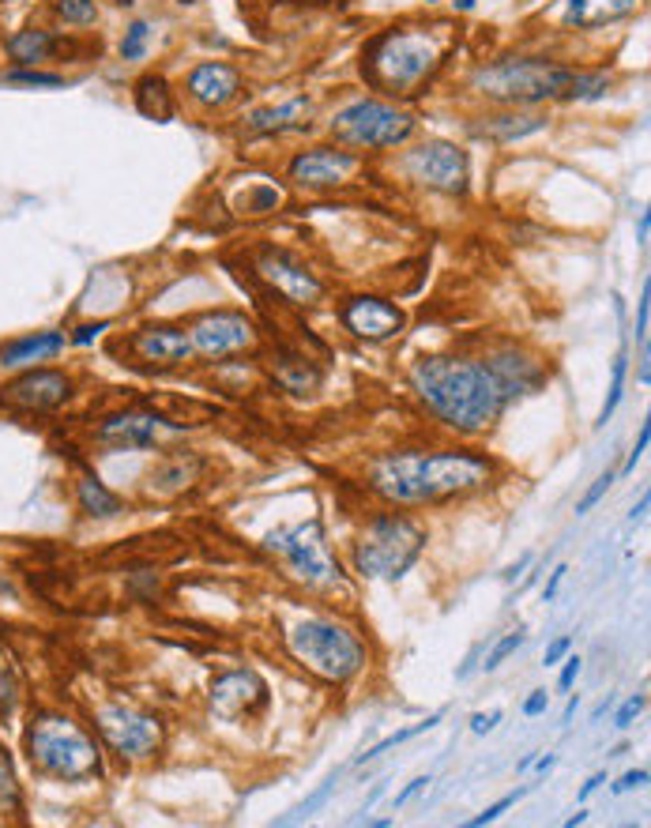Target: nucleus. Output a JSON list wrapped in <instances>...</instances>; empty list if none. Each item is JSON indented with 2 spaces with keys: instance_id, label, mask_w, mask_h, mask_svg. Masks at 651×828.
Listing matches in <instances>:
<instances>
[{
  "instance_id": "nucleus-1",
  "label": "nucleus",
  "mask_w": 651,
  "mask_h": 828,
  "mask_svg": "<svg viewBox=\"0 0 651 828\" xmlns=\"http://www.w3.org/2000/svg\"><path fill=\"white\" fill-rule=\"evenodd\" d=\"M546 384V362L516 339L482 351L422 354L407 369V388L437 426L460 437L490 433L509 407Z\"/></svg>"
},
{
  "instance_id": "nucleus-2",
  "label": "nucleus",
  "mask_w": 651,
  "mask_h": 828,
  "mask_svg": "<svg viewBox=\"0 0 651 828\" xmlns=\"http://www.w3.org/2000/svg\"><path fill=\"white\" fill-rule=\"evenodd\" d=\"M497 463L479 448H396L369 463L366 490L392 509L448 505L493 486Z\"/></svg>"
},
{
  "instance_id": "nucleus-3",
  "label": "nucleus",
  "mask_w": 651,
  "mask_h": 828,
  "mask_svg": "<svg viewBox=\"0 0 651 828\" xmlns=\"http://www.w3.org/2000/svg\"><path fill=\"white\" fill-rule=\"evenodd\" d=\"M456 34L445 23H396L384 27L362 46V80L373 95L411 102L426 95L445 72Z\"/></svg>"
},
{
  "instance_id": "nucleus-4",
  "label": "nucleus",
  "mask_w": 651,
  "mask_h": 828,
  "mask_svg": "<svg viewBox=\"0 0 651 828\" xmlns=\"http://www.w3.org/2000/svg\"><path fill=\"white\" fill-rule=\"evenodd\" d=\"M576 65L558 61L546 53H505L482 61L467 72V91L486 106H546L561 102V91L569 87Z\"/></svg>"
},
{
  "instance_id": "nucleus-5",
  "label": "nucleus",
  "mask_w": 651,
  "mask_h": 828,
  "mask_svg": "<svg viewBox=\"0 0 651 828\" xmlns=\"http://www.w3.org/2000/svg\"><path fill=\"white\" fill-rule=\"evenodd\" d=\"M430 531L411 512H396L388 505L358 528L351 542V569L354 576L373 580V584H400L422 561Z\"/></svg>"
},
{
  "instance_id": "nucleus-6",
  "label": "nucleus",
  "mask_w": 651,
  "mask_h": 828,
  "mask_svg": "<svg viewBox=\"0 0 651 828\" xmlns=\"http://www.w3.org/2000/svg\"><path fill=\"white\" fill-rule=\"evenodd\" d=\"M328 140L358 155H392L418 136V114L407 102H392L381 95L347 98L328 114Z\"/></svg>"
},
{
  "instance_id": "nucleus-7",
  "label": "nucleus",
  "mask_w": 651,
  "mask_h": 828,
  "mask_svg": "<svg viewBox=\"0 0 651 828\" xmlns=\"http://www.w3.org/2000/svg\"><path fill=\"white\" fill-rule=\"evenodd\" d=\"M23 746L38 772L61 783H87L102 776V746L65 712H38L27 727Z\"/></svg>"
},
{
  "instance_id": "nucleus-8",
  "label": "nucleus",
  "mask_w": 651,
  "mask_h": 828,
  "mask_svg": "<svg viewBox=\"0 0 651 828\" xmlns=\"http://www.w3.org/2000/svg\"><path fill=\"white\" fill-rule=\"evenodd\" d=\"M286 652L320 682L347 686L369 663L366 640L335 618H302L286 629Z\"/></svg>"
},
{
  "instance_id": "nucleus-9",
  "label": "nucleus",
  "mask_w": 651,
  "mask_h": 828,
  "mask_svg": "<svg viewBox=\"0 0 651 828\" xmlns=\"http://www.w3.org/2000/svg\"><path fill=\"white\" fill-rule=\"evenodd\" d=\"M264 550L275 554L290 569V576L298 584L313 588V591H343L347 588V573H343L339 558L332 554L328 531L317 516L302 520V524L290 528H275L264 535Z\"/></svg>"
},
{
  "instance_id": "nucleus-10",
  "label": "nucleus",
  "mask_w": 651,
  "mask_h": 828,
  "mask_svg": "<svg viewBox=\"0 0 651 828\" xmlns=\"http://www.w3.org/2000/svg\"><path fill=\"white\" fill-rule=\"evenodd\" d=\"M396 170L407 185L430 196H448L463 200L471 193V155L467 147L445 136H430V140L400 147Z\"/></svg>"
},
{
  "instance_id": "nucleus-11",
  "label": "nucleus",
  "mask_w": 651,
  "mask_h": 828,
  "mask_svg": "<svg viewBox=\"0 0 651 828\" xmlns=\"http://www.w3.org/2000/svg\"><path fill=\"white\" fill-rule=\"evenodd\" d=\"M366 174V155L339 144H309L286 159V181L305 196H332L351 189Z\"/></svg>"
},
{
  "instance_id": "nucleus-12",
  "label": "nucleus",
  "mask_w": 651,
  "mask_h": 828,
  "mask_svg": "<svg viewBox=\"0 0 651 828\" xmlns=\"http://www.w3.org/2000/svg\"><path fill=\"white\" fill-rule=\"evenodd\" d=\"M185 332L193 339V354L200 362H230L241 354H253L260 343V328L245 309L234 305H215V309L193 313L185 321Z\"/></svg>"
},
{
  "instance_id": "nucleus-13",
  "label": "nucleus",
  "mask_w": 651,
  "mask_h": 828,
  "mask_svg": "<svg viewBox=\"0 0 651 828\" xmlns=\"http://www.w3.org/2000/svg\"><path fill=\"white\" fill-rule=\"evenodd\" d=\"M253 275L290 309H317L328 298V283L305 264V256L283 245H260L253 256Z\"/></svg>"
},
{
  "instance_id": "nucleus-14",
  "label": "nucleus",
  "mask_w": 651,
  "mask_h": 828,
  "mask_svg": "<svg viewBox=\"0 0 651 828\" xmlns=\"http://www.w3.org/2000/svg\"><path fill=\"white\" fill-rule=\"evenodd\" d=\"M95 731L121 761H151L166 746V723L155 712L114 701L95 712Z\"/></svg>"
},
{
  "instance_id": "nucleus-15",
  "label": "nucleus",
  "mask_w": 651,
  "mask_h": 828,
  "mask_svg": "<svg viewBox=\"0 0 651 828\" xmlns=\"http://www.w3.org/2000/svg\"><path fill=\"white\" fill-rule=\"evenodd\" d=\"M121 354L132 362L136 369H147V373H174V369H185L189 362H196L189 332H185V324H177V321L140 324L136 332L125 335Z\"/></svg>"
},
{
  "instance_id": "nucleus-16",
  "label": "nucleus",
  "mask_w": 651,
  "mask_h": 828,
  "mask_svg": "<svg viewBox=\"0 0 651 828\" xmlns=\"http://www.w3.org/2000/svg\"><path fill=\"white\" fill-rule=\"evenodd\" d=\"M241 95H245V76L230 61H200L177 83V98L200 117L226 114Z\"/></svg>"
},
{
  "instance_id": "nucleus-17",
  "label": "nucleus",
  "mask_w": 651,
  "mask_h": 828,
  "mask_svg": "<svg viewBox=\"0 0 651 828\" xmlns=\"http://www.w3.org/2000/svg\"><path fill=\"white\" fill-rule=\"evenodd\" d=\"M335 321H339V328L351 339L366 343V347L392 343L407 328V313L392 298H381V294H347V298L335 305Z\"/></svg>"
},
{
  "instance_id": "nucleus-18",
  "label": "nucleus",
  "mask_w": 651,
  "mask_h": 828,
  "mask_svg": "<svg viewBox=\"0 0 651 828\" xmlns=\"http://www.w3.org/2000/svg\"><path fill=\"white\" fill-rule=\"evenodd\" d=\"M170 433H181V426L170 418H162L159 411H147V407H125L106 414L102 422L95 426V441L114 452H147V448H159Z\"/></svg>"
},
{
  "instance_id": "nucleus-19",
  "label": "nucleus",
  "mask_w": 651,
  "mask_h": 828,
  "mask_svg": "<svg viewBox=\"0 0 651 828\" xmlns=\"http://www.w3.org/2000/svg\"><path fill=\"white\" fill-rule=\"evenodd\" d=\"M313 117H317V98L313 95H290L283 102H268L256 106L241 117L238 132L245 140H283V136L294 132H309Z\"/></svg>"
},
{
  "instance_id": "nucleus-20",
  "label": "nucleus",
  "mask_w": 651,
  "mask_h": 828,
  "mask_svg": "<svg viewBox=\"0 0 651 828\" xmlns=\"http://www.w3.org/2000/svg\"><path fill=\"white\" fill-rule=\"evenodd\" d=\"M68 400H72V377L61 369H42V366L19 373L12 384L0 388V403L23 414L57 411V407H65Z\"/></svg>"
},
{
  "instance_id": "nucleus-21",
  "label": "nucleus",
  "mask_w": 651,
  "mask_h": 828,
  "mask_svg": "<svg viewBox=\"0 0 651 828\" xmlns=\"http://www.w3.org/2000/svg\"><path fill=\"white\" fill-rule=\"evenodd\" d=\"M207 708L226 723H241L253 712L268 708V682L256 670H226L207 686Z\"/></svg>"
},
{
  "instance_id": "nucleus-22",
  "label": "nucleus",
  "mask_w": 651,
  "mask_h": 828,
  "mask_svg": "<svg viewBox=\"0 0 651 828\" xmlns=\"http://www.w3.org/2000/svg\"><path fill=\"white\" fill-rule=\"evenodd\" d=\"M467 128L475 140H486V144H520V140H527V136L546 132L550 114H546V106H531V110H520V106H493L490 114H479Z\"/></svg>"
},
{
  "instance_id": "nucleus-23",
  "label": "nucleus",
  "mask_w": 651,
  "mask_h": 828,
  "mask_svg": "<svg viewBox=\"0 0 651 828\" xmlns=\"http://www.w3.org/2000/svg\"><path fill=\"white\" fill-rule=\"evenodd\" d=\"M68 347V335L65 332H27L19 335V339H8L4 347H0V366L4 369H34L42 366V362L57 358Z\"/></svg>"
},
{
  "instance_id": "nucleus-24",
  "label": "nucleus",
  "mask_w": 651,
  "mask_h": 828,
  "mask_svg": "<svg viewBox=\"0 0 651 828\" xmlns=\"http://www.w3.org/2000/svg\"><path fill=\"white\" fill-rule=\"evenodd\" d=\"M637 12L640 0H565L561 23L569 31H603V27H614Z\"/></svg>"
},
{
  "instance_id": "nucleus-25",
  "label": "nucleus",
  "mask_w": 651,
  "mask_h": 828,
  "mask_svg": "<svg viewBox=\"0 0 651 828\" xmlns=\"http://www.w3.org/2000/svg\"><path fill=\"white\" fill-rule=\"evenodd\" d=\"M132 102H136V110L147 117V121L166 125V121H174V117H177V102H181V98H177V87L166 80L162 72H147L132 87Z\"/></svg>"
},
{
  "instance_id": "nucleus-26",
  "label": "nucleus",
  "mask_w": 651,
  "mask_h": 828,
  "mask_svg": "<svg viewBox=\"0 0 651 828\" xmlns=\"http://www.w3.org/2000/svg\"><path fill=\"white\" fill-rule=\"evenodd\" d=\"M272 377L279 388L294 392V396H305V392H317L324 373L309 354L302 351H279V358L272 362Z\"/></svg>"
},
{
  "instance_id": "nucleus-27",
  "label": "nucleus",
  "mask_w": 651,
  "mask_h": 828,
  "mask_svg": "<svg viewBox=\"0 0 651 828\" xmlns=\"http://www.w3.org/2000/svg\"><path fill=\"white\" fill-rule=\"evenodd\" d=\"M76 505H80V512L87 520H117V516H125V501L117 497L102 479L91 475V471L76 479Z\"/></svg>"
},
{
  "instance_id": "nucleus-28",
  "label": "nucleus",
  "mask_w": 651,
  "mask_h": 828,
  "mask_svg": "<svg viewBox=\"0 0 651 828\" xmlns=\"http://www.w3.org/2000/svg\"><path fill=\"white\" fill-rule=\"evenodd\" d=\"M283 204H286V189L279 181H272V177H260V181L245 185V189L234 196V211H238L241 219H268Z\"/></svg>"
},
{
  "instance_id": "nucleus-29",
  "label": "nucleus",
  "mask_w": 651,
  "mask_h": 828,
  "mask_svg": "<svg viewBox=\"0 0 651 828\" xmlns=\"http://www.w3.org/2000/svg\"><path fill=\"white\" fill-rule=\"evenodd\" d=\"M61 49V38L53 31H42V27H27V31H16L8 38V57L19 65V68H34L49 61V57Z\"/></svg>"
},
{
  "instance_id": "nucleus-30",
  "label": "nucleus",
  "mask_w": 651,
  "mask_h": 828,
  "mask_svg": "<svg viewBox=\"0 0 651 828\" xmlns=\"http://www.w3.org/2000/svg\"><path fill=\"white\" fill-rule=\"evenodd\" d=\"M610 91H614V76H610L606 68H576L569 87L561 91V102L565 106L603 102Z\"/></svg>"
},
{
  "instance_id": "nucleus-31",
  "label": "nucleus",
  "mask_w": 651,
  "mask_h": 828,
  "mask_svg": "<svg viewBox=\"0 0 651 828\" xmlns=\"http://www.w3.org/2000/svg\"><path fill=\"white\" fill-rule=\"evenodd\" d=\"M151 42H155V23H151V19H132V23L121 31L117 53H121V61L136 65V61H144V57L151 53Z\"/></svg>"
},
{
  "instance_id": "nucleus-32",
  "label": "nucleus",
  "mask_w": 651,
  "mask_h": 828,
  "mask_svg": "<svg viewBox=\"0 0 651 828\" xmlns=\"http://www.w3.org/2000/svg\"><path fill=\"white\" fill-rule=\"evenodd\" d=\"M625 381H629V343H621V351H618V358H614V369H610L606 403H603V411H599L595 430H603L606 422L614 418V411L621 407V396H625Z\"/></svg>"
},
{
  "instance_id": "nucleus-33",
  "label": "nucleus",
  "mask_w": 651,
  "mask_h": 828,
  "mask_svg": "<svg viewBox=\"0 0 651 828\" xmlns=\"http://www.w3.org/2000/svg\"><path fill=\"white\" fill-rule=\"evenodd\" d=\"M335 787H339V772H335V776H328V780H324V783L317 787V791L309 795V798H302V802L294 806L290 814L275 817V828H286V825H302V821H309L313 814H317V810H324V806H328V798L335 795Z\"/></svg>"
},
{
  "instance_id": "nucleus-34",
  "label": "nucleus",
  "mask_w": 651,
  "mask_h": 828,
  "mask_svg": "<svg viewBox=\"0 0 651 828\" xmlns=\"http://www.w3.org/2000/svg\"><path fill=\"white\" fill-rule=\"evenodd\" d=\"M445 719V708H437L433 716H426L422 723H414V727H403V731H396V735H388V738H381L377 746H369L366 753L358 757V765H366V761H377V757H384L388 749H396V746H403V742H411V738H418V735H426V731H433V727Z\"/></svg>"
},
{
  "instance_id": "nucleus-35",
  "label": "nucleus",
  "mask_w": 651,
  "mask_h": 828,
  "mask_svg": "<svg viewBox=\"0 0 651 828\" xmlns=\"http://www.w3.org/2000/svg\"><path fill=\"white\" fill-rule=\"evenodd\" d=\"M23 701V678L12 655H0V719H12Z\"/></svg>"
},
{
  "instance_id": "nucleus-36",
  "label": "nucleus",
  "mask_w": 651,
  "mask_h": 828,
  "mask_svg": "<svg viewBox=\"0 0 651 828\" xmlns=\"http://www.w3.org/2000/svg\"><path fill=\"white\" fill-rule=\"evenodd\" d=\"M23 810V791H19L16 765L8 757V749L0 746V814H19Z\"/></svg>"
},
{
  "instance_id": "nucleus-37",
  "label": "nucleus",
  "mask_w": 651,
  "mask_h": 828,
  "mask_svg": "<svg viewBox=\"0 0 651 828\" xmlns=\"http://www.w3.org/2000/svg\"><path fill=\"white\" fill-rule=\"evenodd\" d=\"M53 16L68 27H95L98 0H53Z\"/></svg>"
},
{
  "instance_id": "nucleus-38",
  "label": "nucleus",
  "mask_w": 651,
  "mask_h": 828,
  "mask_svg": "<svg viewBox=\"0 0 651 828\" xmlns=\"http://www.w3.org/2000/svg\"><path fill=\"white\" fill-rule=\"evenodd\" d=\"M524 644H527V629H516V633H505V637H501L497 644H493L490 652H486V663H479V667L486 670V674H493V670H497L501 663H509V659L516 655Z\"/></svg>"
},
{
  "instance_id": "nucleus-39",
  "label": "nucleus",
  "mask_w": 651,
  "mask_h": 828,
  "mask_svg": "<svg viewBox=\"0 0 651 828\" xmlns=\"http://www.w3.org/2000/svg\"><path fill=\"white\" fill-rule=\"evenodd\" d=\"M4 83H12V87H65V76L38 72V68H12V72H4Z\"/></svg>"
},
{
  "instance_id": "nucleus-40",
  "label": "nucleus",
  "mask_w": 651,
  "mask_h": 828,
  "mask_svg": "<svg viewBox=\"0 0 651 828\" xmlns=\"http://www.w3.org/2000/svg\"><path fill=\"white\" fill-rule=\"evenodd\" d=\"M527 791H531V787H520V791H512V795H505V798H497V802H493V806H486V810H482V814H475V817H471V821H467V828H486V825H493V821H497L501 814H505V810H512V806H516L520 798H524Z\"/></svg>"
},
{
  "instance_id": "nucleus-41",
  "label": "nucleus",
  "mask_w": 651,
  "mask_h": 828,
  "mask_svg": "<svg viewBox=\"0 0 651 828\" xmlns=\"http://www.w3.org/2000/svg\"><path fill=\"white\" fill-rule=\"evenodd\" d=\"M614 479H618V471H603V475H599L595 482H591V490H588V494L576 501V516H588V512L595 509L599 501L606 497V490L614 486Z\"/></svg>"
},
{
  "instance_id": "nucleus-42",
  "label": "nucleus",
  "mask_w": 651,
  "mask_h": 828,
  "mask_svg": "<svg viewBox=\"0 0 651 828\" xmlns=\"http://www.w3.org/2000/svg\"><path fill=\"white\" fill-rule=\"evenodd\" d=\"M102 332H110V321H87V324H76L72 335H68V343H76V347H91L95 339H102Z\"/></svg>"
},
{
  "instance_id": "nucleus-43",
  "label": "nucleus",
  "mask_w": 651,
  "mask_h": 828,
  "mask_svg": "<svg viewBox=\"0 0 651 828\" xmlns=\"http://www.w3.org/2000/svg\"><path fill=\"white\" fill-rule=\"evenodd\" d=\"M648 321H651V287L644 283L640 302H637V343H640V351H644V354H648Z\"/></svg>"
},
{
  "instance_id": "nucleus-44",
  "label": "nucleus",
  "mask_w": 651,
  "mask_h": 828,
  "mask_svg": "<svg viewBox=\"0 0 651 828\" xmlns=\"http://www.w3.org/2000/svg\"><path fill=\"white\" fill-rule=\"evenodd\" d=\"M644 704H648V697L644 693H637V697H629L625 704L618 708V716H614V727L618 731H625V727H633V719L644 712Z\"/></svg>"
},
{
  "instance_id": "nucleus-45",
  "label": "nucleus",
  "mask_w": 651,
  "mask_h": 828,
  "mask_svg": "<svg viewBox=\"0 0 651 828\" xmlns=\"http://www.w3.org/2000/svg\"><path fill=\"white\" fill-rule=\"evenodd\" d=\"M561 663H565V667H561V674H558V689H561V693H572V686H576L580 670H584V659H580V655H565Z\"/></svg>"
},
{
  "instance_id": "nucleus-46",
  "label": "nucleus",
  "mask_w": 651,
  "mask_h": 828,
  "mask_svg": "<svg viewBox=\"0 0 651 828\" xmlns=\"http://www.w3.org/2000/svg\"><path fill=\"white\" fill-rule=\"evenodd\" d=\"M648 441H651V426H648V422H644V426H640V437H637V445H633V452H629L625 467H621L618 475H633V471H637V463L644 460V452H648Z\"/></svg>"
},
{
  "instance_id": "nucleus-47",
  "label": "nucleus",
  "mask_w": 651,
  "mask_h": 828,
  "mask_svg": "<svg viewBox=\"0 0 651 828\" xmlns=\"http://www.w3.org/2000/svg\"><path fill=\"white\" fill-rule=\"evenodd\" d=\"M430 783H433L430 776H414V780H411L407 787H403V791H400L396 798H392V810H403V806H407V802H414V798H418L422 791H426Z\"/></svg>"
},
{
  "instance_id": "nucleus-48",
  "label": "nucleus",
  "mask_w": 651,
  "mask_h": 828,
  "mask_svg": "<svg viewBox=\"0 0 651 828\" xmlns=\"http://www.w3.org/2000/svg\"><path fill=\"white\" fill-rule=\"evenodd\" d=\"M648 783V768H633V772H625L621 780L610 787L614 795H629V791H637V787H644Z\"/></svg>"
},
{
  "instance_id": "nucleus-49",
  "label": "nucleus",
  "mask_w": 651,
  "mask_h": 828,
  "mask_svg": "<svg viewBox=\"0 0 651 828\" xmlns=\"http://www.w3.org/2000/svg\"><path fill=\"white\" fill-rule=\"evenodd\" d=\"M497 723H501L497 708H493V712H475V716H471V735H490Z\"/></svg>"
},
{
  "instance_id": "nucleus-50",
  "label": "nucleus",
  "mask_w": 651,
  "mask_h": 828,
  "mask_svg": "<svg viewBox=\"0 0 651 828\" xmlns=\"http://www.w3.org/2000/svg\"><path fill=\"white\" fill-rule=\"evenodd\" d=\"M569 648H572V637H558L554 644L546 648V655H542V667H558L561 659L569 655Z\"/></svg>"
},
{
  "instance_id": "nucleus-51",
  "label": "nucleus",
  "mask_w": 651,
  "mask_h": 828,
  "mask_svg": "<svg viewBox=\"0 0 651 828\" xmlns=\"http://www.w3.org/2000/svg\"><path fill=\"white\" fill-rule=\"evenodd\" d=\"M546 708H550V693H546V689H531V697L524 701V716L535 719V716L546 712Z\"/></svg>"
},
{
  "instance_id": "nucleus-52",
  "label": "nucleus",
  "mask_w": 651,
  "mask_h": 828,
  "mask_svg": "<svg viewBox=\"0 0 651 828\" xmlns=\"http://www.w3.org/2000/svg\"><path fill=\"white\" fill-rule=\"evenodd\" d=\"M482 652H486V644H475V648H471V652H467V659H463V663L456 667V682H467V678L475 674V667H479Z\"/></svg>"
},
{
  "instance_id": "nucleus-53",
  "label": "nucleus",
  "mask_w": 651,
  "mask_h": 828,
  "mask_svg": "<svg viewBox=\"0 0 651 828\" xmlns=\"http://www.w3.org/2000/svg\"><path fill=\"white\" fill-rule=\"evenodd\" d=\"M565 573H569V565H558L554 573H550V584H546V591H542V603H554L561 584H565Z\"/></svg>"
},
{
  "instance_id": "nucleus-54",
  "label": "nucleus",
  "mask_w": 651,
  "mask_h": 828,
  "mask_svg": "<svg viewBox=\"0 0 651 828\" xmlns=\"http://www.w3.org/2000/svg\"><path fill=\"white\" fill-rule=\"evenodd\" d=\"M531 561H535V554H524V558L516 561V565H509L505 573H501V580H505V584H516V580L531 569Z\"/></svg>"
},
{
  "instance_id": "nucleus-55",
  "label": "nucleus",
  "mask_w": 651,
  "mask_h": 828,
  "mask_svg": "<svg viewBox=\"0 0 651 828\" xmlns=\"http://www.w3.org/2000/svg\"><path fill=\"white\" fill-rule=\"evenodd\" d=\"M603 783H606V772H595V776H591V780H588L584 787H580V795H576V798H580V802H588V798L595 795V791H599V787H603Z\"/></svg>"
},
{
  "instance_id": "nucleus-56",
  "label": "nucleus",
  "mask_w": 651,
  "mask_h": 828,
  "mask_svg": "<svg viewBox=\"0 0 651 828\" xmlns=\"http://www.w3.org/2000/svg\"><path fill=\"white\" fill-rule=\"evenodd\" d=\"M648 234H651V215H648V211H640V223H637V241H640V249H648Z\"/></svg>"
},
{
  "instance_id": "nucleus-57",
  "label": "nucleus",
  "mask_w": 651,
  "mask_h": 828,
  "mask_svg": "<svg viewBox=\"0 0 651 828\" xmlns=\"http://www.w3.org/2000/svg\"><path fill=\"white\" fill-rule=\"evenodd\" d=\"M554 765H558V757L546 753V757H535V765H531V768H535L539 776H550V772H554Z\"/></svg>"
},
{
  "instance_id": "nucleus-58",
  "label": "nucleus",
  "mask_w": 651,
  "mask_h": 828,
  "mask_svg": "<svg viewBox=\"0 0 651 828\" xmlns=\"http://www.w3.org/2000/svg\"><path fill=\"white\" fill-rule=\"evenodd\" d=\"M648 509H651V497L644 494V497H640V505H637L633 512H629V520H633V524H637V520H644V516H648Z\"/></svg>"
},
{
  "instance_id": "nucleus-59",
  "label": "nucleus",
  "mask_w": 651,
  "mask_h": 828,
  "mask_svg": "<svg viewBox=\"0 0 651 828\" xmlns=\"http://www.w3.org/2000/svg\"><path fill=\"white\" fill-rule=\"evenodd\" d=\"M576 708H580V693H569V704H565V716H561V723H572Z\"/></svg>"
},
{
  "instance_id": "nucleus-60",
  "label": "nucleus",
  "mask_w": 651,
  "mask_h": 828,
  "mask_svg": "<svg viewBox=\"0 0 651 828\" xmlns=\"http://www.w3.org/2000/svg\"><path fill=\"white\" fill-rule=\"evenodd\" d=\"M381 798H384V783H377V787H373V795L366 798V806H362V814H369V810H373V806H377V802H381Z\"/></svg>"
},
{
  "instance_id": "nucleus-61",
  "label": "nucleus",
  "mask_w": 651,
  "mask_h": 828,
  "mask_svg": "<svg viewBox=\"0 0 651 828\" xmlns=\"http://www.w3.org/2000/svg\"><path fill=\"white\" fill-rule=\"evenodd\" d=\"M588 821V810H576L572 817H565V828H576V825H584Z\"/></svg>"
},
{
  "instance_id": "nucleus-62",
  "label": "nucleus",
  "mask_w": 651,
  "mask_h": 828,
  "mask_svg": "<svg viewBox=\"0 0 651 828\" xmlns=\"http://www.w3.org/2000/svg\"><path fill=\"white\" fill-rule=\"evenodd\" d=\"M610 704H614V701H610V697H606V701H603V704H599V708H595V712H591V719H603V716H606V708H610Z\"/></svg>"
},
{
  "instance_id": "nucleus-63",
  "label": "nucleus",
  "mask_w": 651,
  "mask_h": 828,
  "mask_svg": "<svg viewBox=\"0 0 651 828\" xmlns=\"http://www.w3.org/2000/svg\"><path fill=\"white\" fill-rule=\"evenodd\" d=\"M531 765H535V753H527V757H524V761H520L516 768H520V772H527V768H531Z\"/></svg>"
},
{
  "instance_id": "nucleus-64",
  "label": "nucleus",
  "mask_w": 651,
  "mask_h": 828,
  "mask_svg": "<svg viewBox=\"0 0 651 828\" xmlns=\"http://www.w3.org/2000/svg\"><path fill=\"white\" fill-rule=\"evenodd\" d=\"M181 4H196V0H181Z\"/></svg>"
}]
</instances>
